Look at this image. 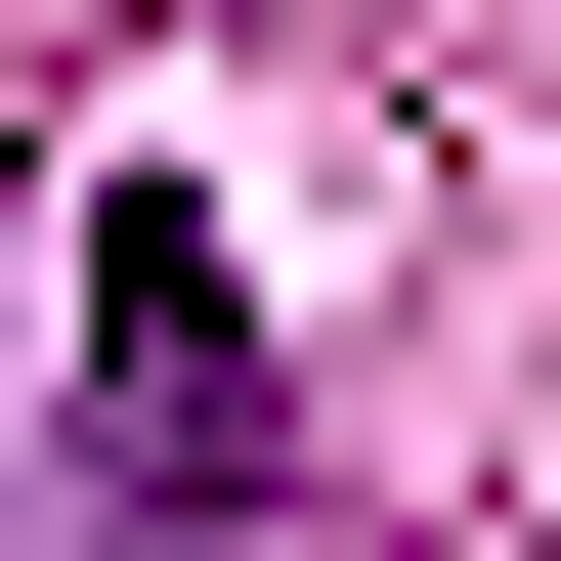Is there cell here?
<instances>
[{"label": "cell", "instance_id": "1", "mask_svg": "<svg viewBox=\"0 0 561 561\" xmlns=\"http://www.w3.org/2000/svg\"><path fill=\"white\" fill-rule=\"evenodd\" d=\"M87 518H260V260L173 173H87Z\"/></svg>", "mask_w": 561, "mask_h": 561}, {"label": "cell", "instance_id": "2", "mask_svg": "<svg viewBox=\"0 0 561 561\" xmlns=\"http://www.w3.org/2000/svg\"><path fill=\"white\" fill-rule=\"evenodd\" d=\"M130 561H260V518H130Z\"/></svg>", "mask_w": 561, "mask_h": 561}]
</instances>
